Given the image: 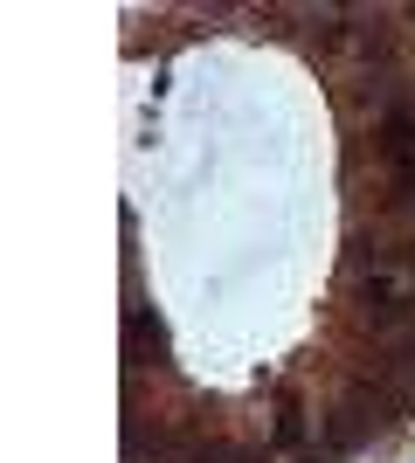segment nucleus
Returning <instances> with one entry per match:
<instances>
[{"label": "nucleus", "instance_id": "f257e3e1", "mask_svg": "<svg viewBox=\"0 0 415 463\" xmlns=\"http://www.w3.org/2000/svg\"><path fill=\"white\" fill-rule=\"evenodd\" d=\"M125 360H132V373H146V367H166V326H159L146 305H132L125 311Z\"/></svg>", "mask_w": 415, "mask_h": 463}, {"label": "nucleus", "instance_id": "f03ea898", "mask_svg": "<svg viewBox=\"0 0 415 463\" xmlns=\"http://www.w3.org/2000/svg\"><path fill=\"white\" fill-rule=\"evenodd\" d=\"M360 318L374 332H401L409 326V298H401L388 277H374V284H360Z\"/></svg>", "mask_w": 415, "mask_h": 463}, {"label": "nucleus", "instance_id": "7ed1b4c3", "mask_svg": "<svg viewBox=\"0 0 415 463\" xmlns=\"http://www.w3.org/2000/svg\"><path fill=\"white\" fill-rule=\"evenodd\" d=\"M297 436H305V415H297V402H291V394H284V402H277V443L291 449Z\"/></svg>", "mask_w": 415, "mask_h": 463}]
</instances>
